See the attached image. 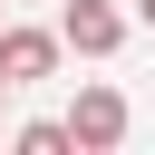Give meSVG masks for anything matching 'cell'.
Listing matches in <instances>:
<instances>
[{
    "label": "cell",
    "instance_id": "obj_1",
    "mask_svg": "<svg viewBox=\"0 0 155 155\" xmlns=\"http://www.w3.org/2000/svg\"><path fill=\"white\" fill-rule=\"evenodd\" d=\"M68 145H87V155L126 145V97H116V87H78V107H68Z\"/></svg>",
    "mask_w": 155,
    "mask_h": 155
},
{
    "label": "cell",
    "instance_id": "obj_2",
    "mask_svg": "<svg viewBox=\"0 0 155 155\" xmlns=\"http://www.w3.org/2000/svg\"><path fill=\"white\" fill-rule=\"evenodd\" d=\"M126 39V10L116 0H68V19H58V48H78V58H107Z\"/></svg>",
    "mask_w": 155,
    "mask_h": 155
},
{
    "label": "cell",
    "instance_id": "obj_3",
    "mask_svg": "<svg viewBox=\"0 0 155 155\" xmlns=\"http://www.w3.org/2000/svg\"><path fill=\"white\" fill-rule=\"evenodd\" d=\"M58 68V39L48 29H0V78L10 87H29V78H48Z\"/></svg>",
    "mask_w": 155,
    "mask_h": 155
},
{
    "label": "cell",
    "instance_id": "obj_4",
    "mask_svg": "<svg viewBox=\"0 0 155 155\" xmlns=\"http://www.w3.org/2000/svg\"><path fill=\"white\" fill-rule=\"evenodd\" d=\"M10 145H19V155H58V145H68V126H48V116H39V126H19Z\"/></svg>",
    "mask_w": 155,
    "mask_h": 155
},
{
    "label": "cell",
    "instance_id": "obj_5",
    "mask_svg": "<svg viewBox=\"0 0 155 155\" xmlns=\"http://www.w3.org/2000/svg\"><path fill=\"white\" fill-rule=\"evenodd\" d=\"M136 19H145V29H155V0H136Z\"/></svg>",
    "mask_w": 155,
    "mask_h": 155
},
{
    "label": "cell",
    "instance_id": "obj_6",
    "mask_svg": "<svg viewBox=\"0 0 155 155\" xmlns=\"http://www.w3.org/2000/svg\"><path fill=\"white\" fill-rule=\"evenodd\" d=\"M0 97H10V78H0Z\"/></svg>",
    "mask_w": 155,
    "mask_h": 155
}]
</instances>
